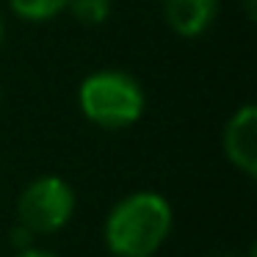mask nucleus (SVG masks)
<instances>
[{
	"label": "nucleus",
	"instance_id": "nucleus-1",
	"mask_svg": "<svg viewBox=\"0 0 257 257\" xmlns=\"http://www.w3.org/2000/svg\"><path fill=\"white\" fill-rule=\"evenodd\" d=\"M174 224L172 205L158 191H133L105 218V246L113 257H152Z\"/></svg>",
	"mask_w": 257,
	"mask_h": 257
},
{
	"label": "nucleus",
	"instance_id": "nucleus-9",
	"mask_svg": "<svg viewBox=\"0 0 257 257\" xmlns=\"http://www.w3.org/2000/svg\"><path fill=\"white\" fill-rule=\"evenodd\" d=\"M17 257H58V254H53V251H47V249H36V246H28V249L17 251Z\"/></svg>",
	"mask_w": 257,
	"mask_h": 257
},
{
	"label": "nucleus",
	"instance_id": "nucleus-8",
	"mask_svg": "<svg viewBox=\"0 0 257 257\" xmlns=\"http://www.w3.org/2000/svg\"><path fill=\"white\" fill-rule=\"evenodd\" d=\"M9 240H12V246L17 251H23V249H28L31 243H34V232H31L28 227H25V224H14V229L12 232H9Z\"/></svg>",
	"mask_w": 257,
	"mask_h": 257
},
{
	"label": "nucleus",
	"instance_id": "nucleus-2",
	"mask_svg": "<svg viewBox=\"0 0 257 257\" xmlns=\"http://www.w3.org/2000/svg\"><path fill=\"white\" fill-rule=\"evenodd\" d=\"M83 116L102 130H124L144 113V89L133 75L122 69L91 72L78 89Z\"/></svg>",
	"mask_w": 257,
	"mask_h": 257
},
{
	"label": "nucleus",
	"instance_id": "nucleus-3",
	"mask_svg": "<svg viewBox=\"0 0 257 257\" xmlns=\"http://www.w3.org/2000/svg\"><path fill=\"white\" fill-rule=\"evenodd\" d=\"M75 213V191L58 174L36 177L17 199V221L34 235H50L69 224Z\"/></svg>",
	"mask_w": 257,
	"mask_h": 257
},
{
	"label": "nucleus",
	"instance_id": "nucleus-4",
	"mask_svg": "<svg viewBox=\"0 0 257 257\" xmlns=\"http://www.w3.org/2000/svg\"><path fill=\"white\" fill-rule=\"evenodd\" d=\"M221 147L227 161L238 172H243L246 177H254L257 174V108L251 102L238 108L229 116V122L224 124Z\"/></svg>",
	"mask_w": 257,
	"mask_h": 257
},
{
	"label": "nucleus",
	"instance_id": "nucleus-10",
	"mask_svg": "<svg viewBox=\"0 0 257 257\" xmlns=\"http://www.w3.org/2000/svg\"><path fill=\"white\" fill-rule=\"evenodd\" d=\"M3 36H6V25H3V17H0V45H3Z\"/></svg>",
	"mask_w": 257,
	"mask_h": 257
},
{
	"label": "nucleus",
	"instance_id": "nucleus-5",
	"mask_svg": "<svg viewBox=\"0 0 257 257\" xmlns=\"http://www.w3.org/2000/svg\"><path fill=\"white\" fill-rule=\"evenodd\" d=\"M163 17L177 36H202L218 17V0H163Z\"/></svg>",
	"mask_w": 257,
	"mask_h": 257
},
{
	"label": "nucleus",
	"instance_id": "nucleus-6",
	"mask_svg": "<svg viewBox=\"0 0 257 257\" xmlns=\"http://www.w3.org/2000/svg\"><path fill=\"white\" fill-rule=\"evenodd\" d=\"M69 0H9L12 12L25 23H50L67 12Z\"/></svg>",
	"mask_w": 257,
	"mask_h": 257
},
{
	"label": "nucleus",
	"instance_id": "nucleus-7",
	"mask_svg": "<svg viewBox=\"0 0 257 257\" xmlns=\"http://www.w3.org/2000/svg\"><path fill=\"white\" fill-rule=\"evenodd\" d=\"M67 12L86 28H100L111 17V0H69Z\"/></svg>",
	"mask_w": 257,
	"mask_h": 257
},
{
	"label": "nucleus",
	"instance_id": "nucleus-11",
	"mask_svg": "<svg viewBox=\"0 0 257 257\" xmlns=\"http://www.w3.org/2000/svg\"><path fill=\"white\" fill-rule=\"evenodd\" d=\"M0 102H3V91H0Z\"/></svg>",
	"mask_w": 257,
	"mask_h": 257
}]
</instances>
